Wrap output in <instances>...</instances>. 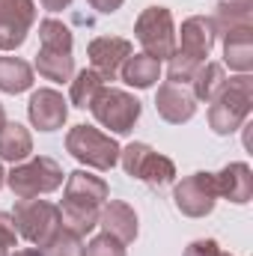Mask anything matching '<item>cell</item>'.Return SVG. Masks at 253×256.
<instances>
[{
    "label": "cell",
    "instance_id": "6da1fadb",
    "mask_svg": "<svg viewBox=\"0 0 253 256\" xmlns=\"http://www.w3.org/2000/svg\"><path fill=\"white\" fill-rule=\"evenodd\" d=\"M253 102V78L250 74H238V78H226V86L218 92V98L208 108V126L214 134H232L248 122Z\"/></svg>",
    "mask_w": 253,
    "mask_h": 256
},
{
    "label": "cell",
    "instance_id": "7a4b0ae2",
    "mask_svg": "<svg viewBox=\"0 0 253 256\" xmlns=\"http://www.w3.org/2000/svg\"><path fill=\"white\" fill-rule=\"evenodd\" d=\"M12 224H15V232L21 238H27L36 248H45L48 238L63 226V218H60V206L33 196V200H18L15 202Z\"/></svg>",
    "mask_w": 253,
    "mask_h": 256
},
{
    "label": "cell",
    "instance_id": "3957f363",
    "mask_svg": "<svg viewBox=\"0 0 253 256\" xmlns=\"http://www.w3.org/2000/svg\"><path fill=\"white\" fill-rule=\"evenodd\" d=\"M66 149L74 161L92 170H110L120 164V143L110 134H102L92 126H74L66 134Z\"/></svg>",
    "mask_w": 253,
    "mask_h": 256
},
{
    "label": "cell",
    "instance_id": "277c9868",
    "mask_svg": "<svg viewBox=\"0 0 253 256\" xmlns=\"http://www.w3.org/2000/svg\"><path fill=\"white\" fill-rule=\"evenodd\" d=\"M6 185L18 200H33L39 194H51L63 185V167L54 158L39 155V158H33L27 164L12 167L6 173Z\"/></svg>",
    "mask_w": 253,
    "mask_h": 256
},
{
    "label": "cell",
    "instance_id": "5b68a950",
    "mask_svg": "<svg viewBox=\"0 0 253 256\" xmlns=\"http://www.w3.org/2000/svg\"><path fill=\"white\" fill-rule=\"evenodd\" d=\"M134 36L143 45V54L161 60H170L176 51V24L167 6H149L140 12L137 24H134Z\"/></svg>",
    "mask_w": 253,
    "mask_h": 256
},
{
    "label": "cell",
    "instance_id": "8992f818",
    "mask_svg": "<svg viewBox=\"0 0 253 256\" xmlns=\"http://www.w3.org/2000/svg\"><path fill=\"white\" fill-rule=\"evenodd\" d=\"M120 164L128 176H134L152 188H164L176 179V164L146 143H128L126 149H120Z\"/></svg>",
    "mask_w": 253,
    "mask_h": 256
},
{
    "label": "cell",
    "instance_id": "52a82bcc",
    "mask_svg": "<svg viewBox=\"0 0 253 256\" xmlns=\"http://www.w3.org/2000/svg\"><path fill=\"white\" fill-rule=\"evenodd\" d=\"M90 110L114 134H128L134 128V122L140 120V102L134 96L122 92V90H114V86H102L98 96L92 98Z\"/></svg>",
    "mask_w": 253,
    "mask_h": 256
},
{
    "label": "cell",
    "instance_id": "ba28073f",
    "mask_svg": "<svg viewBox=\"0 0 253 256\" xmlns=\"http://www.w3.org/2000/svg\"><path fill=\"white\" fill-rule=\"evenodd\" d=\"M173 202L182 214L188 218H206L212 214L214 202H218V182H214V173H194L185 176L176 191H173Z\"/></svg>",
    "mask_w": 253,
    "mask_h": 256
},
{
    "label": "cell",
    "instance_id": "9c48e42d",
    "mask_svg": "<svg viewBox=\"0 0 253 256\" xmlns=\"http://www.w3.org/2000/svg\"><path fill=\"white\" fill-rule=\"evenodd\" d=\"M33 24H36L33 0H0V51L21 48Z\"/></svg>",
    "mask_w": 253,
    "mask_h": 256
},
{
    "label": "cell",
    "instance_id": "30bf717a",
    "mask_svg": "<svg viewBox=\"0 0 253 256\" xmlns=\"http://www.w3.org/2000/svg\"><path fill=\"white\" fill-rule=\"evenodd\" d=\"M86 54H90L92 72H96L102 80H116L122 63L134 54V45H131L128 39H120V36H98V39L90 42Z\"/></svg>",
    "mask_w": 253,
    "mask_h": 256
},
{
    "label": "cell",
    "instance_id": "8fae6325",
    "mask_svg": "<svg viewBox=\"0 0 253 256\" xmlns=\"http://www.w3.org/2000/svg\"><path fill=\"white\" fill-rule=\"evenodd\" d=\"M27 116L39 131H57L68 120V102L57 90H36L27 102Z\"/></svg>",
    "mask_w": 253,
    "mask_h": 256
},
{
    "label": "cell",
    "instance_id": "7c38bea8",
    "mask_svg": "<svg viewBox=\"0 0 253 256\" xmlns=\"http://www.w3.org/2000/svg\"><path fill=\"white\" fill-rule=\"evenodd\" d=\"M110 196V188L102 176H92L86 170H74L66 179V200L68 206H80V208H102Z\"/></svg>",
    "mask_w": 253,
    "mask_h": 256
},
{
    "label": "cell",
    "instance_id": "4fadbf2b",
    "mask_svg": "<svg viewBox=\"0 0 253 256\" xmlns=\"http://www.w3.org/2000/svg\"><path fill=\"white\" fill-rule=\"evenodd\" d=\"M155 110L164 122L182 126L196 114V98L179 84H161L158 92H155Z\"/></svg>",
    "mask_w": 253,
    "mask_h": 256
},
{
    "label": "cell",
    "instance_id": "5bb4252c",
    "mask_svg": "<svg viewBox=\"0 0 253 256\" xmlns=\"http://www.w3.org/2000/svg\"><path fill=\"white\" fill-rule=\"evenodd\" d=\"M214 39H218L214 21L206 18V15H190L188 21H182V45H179V51L190 60H196V63H206V57L214 48Z\"/></svg>",
    "mask_w": 253,
    "mask_h": 256
},
{
    "label": "cell",
    "instance_id": "9a60e30c",
    "mask_svg": "<svg viewBox=\"0 0 253 256\" xmlns=\"http://www.w3.org/2000/svg\"><path fill=\"white\" fill-rule=\"evenodd\" d=\"M98 226L108 236H114L116 242H122V244H131L137 238V214H134V208L128 202H120V200H110V202L102 206Z\"/></svg>",
    "mask_w": 253,
    "mask_h": 256
},
{
    "label": "cell",
    "instance_id": "2e32d148",
    "mask_svg": "<svg viewBox=\"0 0 253 256\" xmlns=\"http://www.w3.org/2000/svg\"><path fill=\"white\" fill-rule=\"evenodd\" d=\"M214 182H218V196H226V200L236 202V206L250 202V196H253V170L248 167V164H242V161L226 164L220 173H214Z\"/></svg>",
    "mask_w": 253,
    "mask_h": 256
},
{
    "label": "cell",
    "instance_id": "e0dca14e",
    "mask_svg": "<svg viewBox=\"0 0 253 256\" xmlns=\"http://www.w3.org/2000/svg\"><path fill=\"white\" fill-rule=\"evenodd\" d=\"M224 60L232 72L250 74L253 68V27H238L224 33Z\"/></svg>",
    "mask_w": 253,
    "mask_h": 256
},
{
    "label": "cell",
    "instance_id": "ac0fdd59",
    "mask_svg": "<svg viewBox=\"0 0 253 256\" xmlns=\"http://www.w3.org/2000/svg\"><path fill=\"white\" fill-rule=\"evenodd\" d=\"M120 78L126 80L128 86H137V90H149L158 78H161V63L149 54H131L122 68H120Z\"/></svg>",
    "mask_w": 253,
    "mask_h": 256
},
{
    "label": "cell",
    "instance_id": "d6986e66",
    "mask_svg": "<svg viewBox=\"0 0 253 256\" xmlns=\"http://www.w3.org/2000/svg\"><path fill=\"white\" fill-rule=\"evenodd\" d=\"M212 21L218 33L253 27V0H218V12Z\"/></svg>",
    "mask_w": 253,
    "mask_h": 256
},
{
    "label": "cell",
    "instance_id": "ffe728a7",
    "mask_svg": "<svg viewBox=\"0 0 253 256\" xmlns=\"http://www.w3.org/2000/svg\"><path fill=\"white\" fill-rule=\"evenodd\" d=\"M30 152H33V137L21 122H6L0 128V158L3 161L21 164Z\"/></svg>",
    "mask_w": 253,
    "mask_h": 256
},
{
    "label": "cell",
    "instance_id": "44dd1931",
    "mask_svg": "<svg viewBox=\"0 0 253 256\" xmlns=\"http://www.w3.org/2000/svg\"><path fill=\"white\" fill-rule=\"evenodd\" d=\"M190 84H194V98L196 102H214L218 98V92L226 86V72H224V66L220 63H202L196 68V74L190 78Z\"/></svg>",
    "mask_w": 253,
    "mask_h": 256
},
{
    "label": "cell",
    "instance_id": "7402d4cb",
    "mask_svg": "<svg viewBox=\"0 0 253 256\" xmlns=\"http://www.w3.org/2000/svg\"><path fill=\"white\" fill-rule=\"evenodd\" d=\"M33 86V68L18 57H0V92L18 96Z\"/></svg>",
    "mask_w": 253,
    "mask_h": 256
},
{
    "label": "cell",
    "instance_id": "603a6c76",
    "mask_svg": "<svg viewBox=\"0 0 253 256\" xmlns=\"http://www.w3.org/2000/svg\"><path fill=\"white\" fill-rule=\"evenodd\" d=\"M36 68H39V74L45 80L63 84V80H72V74H74V57L63 54V51H45V48H39Z\"/></svg>",
    "mask_w": 253,
    "mask_h": 256
},
{
    "label": "cell",
    "instance_id": "cb8c5ba5",
    "mask_svg": "<svg viewBox=\"0 0 253 256\" xmlns=\"http://www.w3.org/2000/svg\"><path fill=\"white\" fill-rule=\"evenodd\" d=\"M72 45H74L72 30L66 27L63 21H57V18H45V21L39 24V48L72 54Z\"/></svg>",
    "mask_w": 253,
    "mask_h": 256
},
{
    "label": "cell",
    "instance_id": "d4e9b609",
    "mask_svg": "<svg viewBox=\"0 0 253 256\" xmlns=\"http://www.w3.org/2000/svg\"><path fill=\"white\" fill-rule=\"evenodd\" d=\"M102 86H104V80H102L92 68H84V72H78V74H74L68 98H72V104H74V108L86 110V108L92 104V98L98 96V90H102Z\"/></svg>",
    "mask_w": 253,
    "mask_h": 256
},
{
    "label": "cell",
    "instance_id": "484cf974",
    "mask_svg": "<svg viewBox=\"0 0 253 256\" xmlns=\"http://www.w3.org/2000/svg\"><path fill=\"white\" fill-rule=\"evenodd\" d=\"M98 212L102 208H80V206H68L63 202V208H60V218H63V226L66 230H72L74 236H90L96 226H98Z\"/></svg>",
    "mask_w": 253,
    "mask_h": 256
},
{
    "label": "cell",
    "instance_id": "4316f807",
    "mask_svg": "<svg viewBox=\"0 0 253 256\" xmlns=\"http://www.w3.org/2000/svg\"><path fill=\"white\" fill-rule=\"evenodd\" d=\"M45 256H84V244H80V236H74L72 230L60 226L45 248H39Z\"/></svg>",
    "mask_w": 253,
    "mask_h": 256
},
{
    "label": "cell",
    "instance_id": "83f0119b",
    "mask_svg": "<svg viewBox=\"0 0 253 256\" xmlns=\"http://www.w3.org/2000/svg\"><path fill=\"white\" fill-rule=\"evenodd\" d=\"M202 63H196V60H190L185 57L182 51H173V57H170V66H167V84H188L190 78L196 74V68Z\"/></svg>",
    "mask_w": 253,
    "mask_h": 256
},
{
    "label": "cell",
    "instance_id": "f1b7e54d",
    "mask_svg": "<svg viewBox=\"0 0 253 256\" xmlns=\"http://www.w3.org/2000/svg\"><path fill=\"white\" fill-rule=\"evenodd\" d=\"M84 256H126V244L116 242L114 236L102 232V236H96V238L84 248Z\"/></svg>",
    "mask_w": 253,
    "mask_h": 256
},
{
    "label": "cell",
    "instance_id": "f546056e",
    "mask_svg": "<svg viewBox=\"0 0 253 256\" xmlns=\"http://www.w3.org/2000/svg\"><path fill=\"white\" fill-rule=\"evenodd\" d=\"M15 238H18V232H15L12 214L0 212V256H9V250L15 248Z\"/></svg>",
    "mask_w": 253,
    "mask_h": 256
},
{
    "label": "cell",
    "instance_id": "4dcf8cb0",
    "mask_svg": "<svg viewBox=\"0 0 253 256\" xmlns=\"http://www.w3.org/2000/svg\"><path fill=\"white\" fill-rule=\"evenodd\" d=\"M185 256H220V248L214 238H200V242H190L185 248Z\"/></svg>",
    "mask_w": 253,
    "mask_h": 256
},
{
    "label": "cell",
    "instance_id": "1f68e13d",
    "mask_svg": "<svg viewBox=\"0 0 253 256\" xmlns=\"http://www.w3.org/2000/svg\"><path fill=\"white\" fill-rule=\"evenodd\" d=\"M86 3H90V6H92L96 12L108 15V12H116V9H120V6H122L126 0H86Z\"/></svg>",
    "mask_w": 253,
    "mask_h": 256
},
{
    "label": "cell",
    "instance_id": "d6a6232c",
    "mask_svg": "<svg viewBox=\"0 0 253 256\" xmlns=\"http://www.w3.org/2000/svg\"><path fill=\"white\" fill-rule=\"evenodd\" d=\"M48 12H60V9H66V6H72V0H39Z\"/></svg>",
    "mask_w": 253,
    "mask_h": 256
},
{
    "label": "cell",
    "instance_id": "836d02e7",
    "mask_svg": "<svg viewBox=\"0 0 253 256\" xmlns=\"http://www.w3.org/2000/svg\"><path fill=\"white\" fill-rule=\"evenodd\" d=\"M15 256H45V254H42L39 248H27V250H18Z\"/></svg>",
    "mask_w": 253,
    "mask_h": 256
},
{
    "label": "cell",
    "instance_id": "e575fe53",
    "mask_svg": "<svg viewBox=\"0 0 253 256\" xmlns=\"http://www.w3.org/2000/svg\"><path fill=\"white\" fill-rule=\"evenodd\" d=\"M6 126V110H3V104H0V128Z\"/></svg>",
    "mask_w": 253,
    "mask_h": 256
},
{
    "label": "cell",
    "instance_id": "d590c367",
    "mask_svg": "<svg viewBox=\"0 0 253 256\" xmlns=\"http://www.w3.org/2000/svg\"><path fill=\"white\" fill-rule=\"evenodd\" d=\"M3 182H6V173H3V167H0V188H3Z\"/></svg>",
    "mask_w": 253,
    "mask_h": 256
},
{
    "label": "cell",
    "instance_id": "8d00e7d4",
    "mask_svg": "<svg viewBox=\"0 0 253 256\" xmlns=\"http://www.w3.org/2000/svg\"><path fill=\"white\" fill-rule=\"evenodd\" d=\"M220 256H232V254H224V250H220Z\"/></svg>",
    "mask_w": 253,
    "mask_h": 256
}]
</instances>
